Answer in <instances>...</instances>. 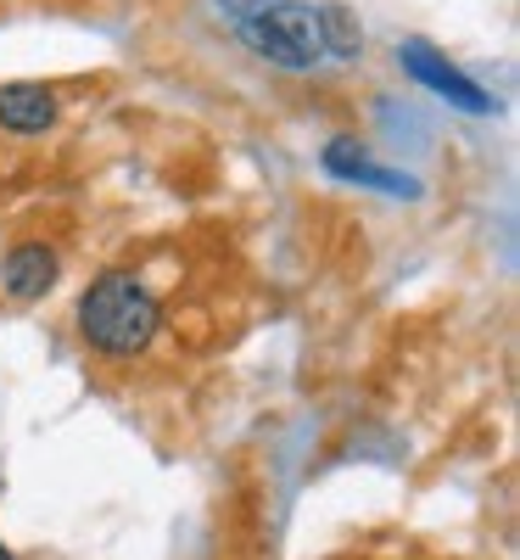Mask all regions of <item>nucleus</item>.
<instances>
[{"label":"nucleus","mask_w":520,"mask_h":560,"mask_svg":"<svg viewBox=\"0 0 520 560\" xmlns=\"http://www.w3.org/2000/svg\"><path fill=\"white\" fill-rule=\"evenodd\" d=\"M163 331V308L157 292L140 280L134 269H107L84 287L79 298V337L107 353V359H134L146 353Z\"/></svg>","instance_id":"f257e3e1"},{"label":"nucleus","mask_w":520,"mask_h":560,"mask_svg":"<svg viewBox=\"0 0 520 560\" xmlns=\"http://www.w3.org/2000/svg\"><path fill=\"white\" fill-rule=\"evenodd\" d=\"M241 39L252 45V57L286 73H314L319 62H330L319 7L308 0H258L252 12H241Z\"/></svg>","instance_id":"f03ea898"},{"label":"nucleus","mask_w":520,"mask_h":560,"mask_svg":"<svg viewBox=\"0 0 520 560\" xmlns=\"http://www.w3.org/2000/svg\"><path fill=\"white\" fill-rule=\"evenodd\" d=\"M398 62H403V73H414L425 90H437V96H442L448 107H459V113H493V107H498L476 79L459 73L453 62H442L425 39H403V45H398Z\"/></svg>","instance_id":"7ed1b4c3"},{"label":"nucleus","mask_w":520,"mask_h":560,"mask_svg":"<svg viewBox=\"0 0 520 560\" xmlns=\"http://www.w3.org/2000/svg\"><path fill=\"white\" fill-rule=\"evenodd\" d=\"M62 102L51 84H34V79H17V84H0V129L12 135H45L57 124Z\"/></svg>","instance_id":"423d86ee"},{"label":"nucleus","mask_w":520,"mask_h":560,"mask_svg":"<svg viewBox=\"0 0 520 560\" xmlns=\"http://www.w3.org/2000/svg\"><path fill=\"white\" fill-rule=\"evenodd\" d=\"M0 560H12V549H7V544H0Z\"/></svg>","instance_id":"6e6552de"},{"label":"nucleus","mask_w":520,"mask_h":560,"mask_svg":"<svg viewBox=\"0 0 520 560\" xmlns=\"http://www.w3.org/2000/svg\"><path fill=\"white\" fill-rule=\"evenodd\" d=\"M324 174H336V179H347V185H364V191H381V197H419V179L414 174H398V168H381V163H369V152L358 147V140H347V135H336L324 147Z\"/></svg>","instance_id":"20e7f679"},{"label":"nucleus","mask_w":520,"mask_h":560,"mask_svg":"<svg viewBox=\"0 0 520 560\" xmlns=\"http://www.w3.org/2000/svg\"><path fill=\"white\" fill-rule=\"evenodd\" d=\"M319 23H324V51L330 62H358L364 57V28L347 7H319Z\"/></svg>","instance_id":"0eeeda50"},{"label":"nucleus","mask_w":520,"mask_h":560,"mask_svg":"<svg viewBox=\"0 0 520 560\" xmlns=\"http://www.w3.org/2000/svg\"><path fill=\"white\" fill-rule=\"evenodd\" d=\"M57 275H62V258L45 247V242H23L7 253V264H0V287H7L12 303H39L45 292L57 287Z\"/></svg>","instance_id":"39448f33"}]
</instances>
